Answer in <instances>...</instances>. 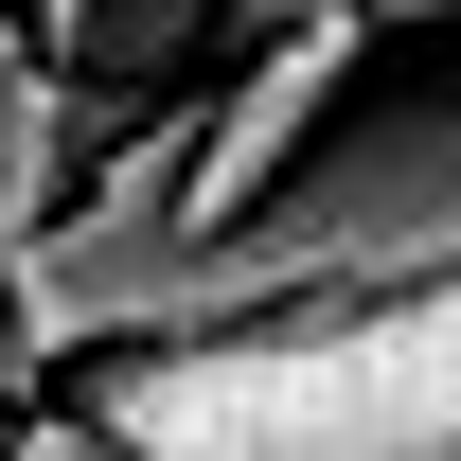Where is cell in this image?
Returning <instances> with one entry per match:
<instances>
[{
    "mask_svg": "<svg viewBox=\"0 0 461 461\" xmlns=\"http://www.w3.org/2000/svg\"><path fill=\"white\" fill-rule=\"evenodd\" d=\"M107 426L142 461H461V267L391 302H302L230 338L89 355Z\"/></svg>",
    "mask_w": 461,
    "mask_h": 461,
    "instance_id": "cell-2",
    "label": "cell"
},
{
    "mask_svg": "<svg viewBox=\"0 0 461 461\" xmlns=\"http://www.w3.org/2000/svg\"><path fill=\"white\" fill-rule=\"evenodd\" d=\"M461 267V89L338 107L230 230H71L36 249V355H160L230 320H302V302H391Z\"/></svg>",
    "mask_w": 461,
    "mask_h": 461,
    "instance_id": "cell-1",
    "label": "cell"
},
{
    "mask_svg": "<svg viewBox=\"0 0 461 461\" xmlns=\"http://www.w3.org/2000/svg\"><path fill=\"white\" fill-rule=\"evenodd\" d=\"M18 54H36V36H18V0H0V71H18Z\"/></svg>",
    "mask_w": 461,
    "mask_h": 461,
    "instance_id": "cell-5",
    "label": "cell"
},
{
    "mask_svg": "<svg viewBox=\"0 0 461 461\" xmlns=\"http://www.w3.org/2000/svg\"><path fill=\"white\" fill-rule=\"evenodd\" d=\"M195 18L213 0H36V54L71 71V89H107V107H142L177 54H195Z\"/></svg>",
    "mask_w": 461,
    "mask_h": 461,
    "instance_id": "cell-3",
    "label": "cell"
},
{
    "mask_svg": "<svg viewBox=\"0 0 461 461\" xmlns=\"http://www.w3.org/2000/svg\"><path fill=\"white\" fill-rule=\"evenodd\" d=\"M0 461H142L107 426V408H18V426H0Z\"/></svg>",
    "mask_w": 461,
    "mask_h": 461,
    "instance_id": "cell-4",
    "label": "cell"
}]
</instances>
